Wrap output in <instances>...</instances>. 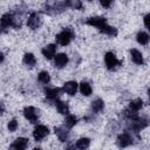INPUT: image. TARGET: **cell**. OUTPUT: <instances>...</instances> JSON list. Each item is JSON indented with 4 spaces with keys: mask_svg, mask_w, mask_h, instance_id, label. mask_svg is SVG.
<instances>
[{
    "mask_svg": "<svg viewBox=\"0 0 150 150\" xmlns=\"http://www.w3.org/2000/svg\"><path fill=\"white\" fill-rule=\"evenodd\" d=\"M83 22L86 25H89V26L97 28L101 33L107 34L109 36H116L117 35V29L112 26H109L107 23V19L103 16H91V18L86 19Z\"/></svg>",
    "mask_w": 150,
    "mask_h": 150,
    "instance_id": "obj_1",
    "label": "cell"
},
{
    "mask_svg": "<svg viewBox=\"0 0 150 150\" xmlns=\"http://www.w3.org/2000/svg\"><path fill=\"white\" fill-rule=\"evenodd\" d=\"M11 27L18 29L21 27V19L18 18L15 15V13L8 12L5 13L1 18H0V33H5L7 32Z\"/></svg>",
    "mask_w": 150,
    "mask_h": 150,
    "instance_id": "obj_2",
    "label": "cell"
},
{
    "mask_svg": "<svg viewBox=\"0 0 150 150\" xmlns=\"http://www.w3.org/2000/svg\"><path fill=\"white\" fill-rule=\"evenodd\" d=\"M66 5L63 1L49 0L43 5V12L48 14H60L66 9Z\"/></svg>",
    "mask_w": 150,
    "mask_h": 150,
    "instance_id": "obj_3",
    "label": "cell"
},
{
    "mask_svg": "<svg viewBox=\"0 0 150 150\" xmlns=\"http://www.w3.org/2000/svg\"><path fill=\"white\" fill-rule=\"evenodd\" d=\"M75 38V33L70 27H67L62 29L60 33L56 34V42L61 46H67L71 42V40Z\"/></svg>",
    "mask_w": 150,
    "mask_h": 150,
    "instance_id": "obj_4",
    "label": "cell"
},
{
    "mask_svg": "<svg viewBox=\"0 0 150 150\" xmlns=\"http://www.w3.org/2000/svg\"><path fill=\"white\" fill-rule=\"evenodd\" d=\"M104 62H105V66L109 70H114L116 67L121 66L122 62L117 59V56L112 53V52H107L105 55H104Z\"/></svg>",
    "mask_w": 150,
    "mask_h": 150,
    "instance_id": "obj_5",
    "label": "cell"
},
{
    "mask_svg": "<svg viewBox=\"0 0 150 150\" xmlns=\"http://www.w3.org/2000/svg\"><path fill=\"white\" fill-rule=\"evenodd\" d=\"M130 122H129V125H128V128L129 129H131L132 131H135V132H138V131H141L142 129H144L146 125H148V120H145V118H142V117H137V118H135V120H129Z\"/></svg>",
    "mask_w": 150,
    "mask_h": 150,
    "instance_id": "obj_6",
    "label": "cell"
},
{
    "mask_svg": "<svg viewBox=\"0 0 150 150\" xmlns=\"http://www.w3.org/2000/svg\"><path fill=\"white\" fill-rule=\"evenodd\" d=\"M23 116L26 120H28L30 123H36L39 120V110L32 105L23 108Z\"/></svg>",
    "mask_w": 150,
    "mask_h": 150,
    "instance_id": "obj_7",
    "label": "cell"
},
{
    "mask_svg": "<svg viewBox=\"0 0 150 150\" xmlns=\"http://www.w3.org/2000/svg\"><path fill=\"white\" fill-rule=\"evenodd\" d=\"M48 134H49V129H48V127H46L43 124L36 125L33 130V137L36 142H41L46 136H48Z\"/></svg>",
    "mask_w": 150,
    "mask_h": 150,
    "instance_id": "obj_8",
    "label": "cell"
},
{
    "mask_svg": "<svg viewBox=\"0 0 150 150\" xmlns=\"http://www.w3.org/2000/svg\"><path fill=\"white\" fill-rule=\"evenodd\" d=\"M132 141H134V138L129 132H122L117 136L116 143L120 148H125V146H129L130 144H132Z\"/></svg>",
    "mask_w": 150,
    "mask_h": 150,
    "instance_id": "obj_9",
    "label": "cell"
},
{
    "mask_svg": "<svg viewBox=\"0 0 150 150\" xmlns=\"http://www.w3.org/2000/svg\"><path fill=\"white\" fill-rule=\"evenodd\" d=\"M27 26L30 28V29H38L40 26H41V18L38 13L33 12L28 15V19H27Z\"/></svg>",
    "mask_w": 150,
    "mask_h": 150,
    "instance_id": "obj_10",
    "label": "cell"
},
{
    "mask_svg": "<svg viewBox=\"0 0 150 150\" xmlns=\"http://www.w3.org/2000/svg\"><path fill=\"white\" fill-rule=\"evenodd\" d=\"M68 61H69L68 55L64 54V53H59V54H56V55L54 56V66H55L56 68H59V69L66 67L67 63H68Z\"/></svg>",
    "mask_w": 150,
    "mask_h": 150,
    "instance_id": "obj_11",
    "label": "cell"
},
{
    "mask_svg": "<svg viewBox=\"0 0 150 150\" xmlns=\"http://www.w3.org/2000/svg\"><path fill=\"white\" fill-rule=\"evenodd\" d=\"M41 53H42V55H43L47 60H52V59L55 56V54H56V45H54V43L47 45L46 47L42 48Z\"/></svg>",
    "mask_w": 150,
    "mask_h": 150,
    "instance_id": "obj_12",
    "label": "cell"
},
{
    "mask_svg": "<svg viewBox=\"0 0 150 150\" xmlns=\"http://www.w3.org/2000/svg\"><path fill=\"white\" fill-rule=\"evenodd\" d=\"M77 88H79L77 82H75V81H68V82H66V83L63 84L62 91H64L66 94H68V95L73 96V95H75V94H76Z\"/></svg>",
    "mask_w": 150,
    "mask_h": 150,
    "instance_id": "obj_13",
    "label": "cell"
},
{
    "mask_svg": "<svg viewBox=\"0 0 150 150\" xmlns=\"http://www.w3.org/2000/svg\"><path fill=\"white\" fill-rule=\"evenodd\" d=\"M54 131H55L57 138H59L61 142L68 141L69 131H68V128H67L66 125H63V127H55V128H54Z\"/></svg>",
    "mask_w": 150,
    "mask_h": 150,
    "instance_id": "obj_14",
    "label": "cell"
},
{
    "mask_svg": "<svg viewBox=\"0 0 150 150\" xmlns=\"http://www.w3.org/2000/svg\"><path fill=\"white\" fill-rule=\"evenodd\" d=\"M28 145V138H25V137H18L12 144H11V148L12 149H16V150H23L26 149Z\"/></svg>",
    "mask_w": 150,
    "mask_h": 150,
    "instance_id": "obj_15",
    "label": "cell"
},
{
    "mask_svg": "<svg viewBox=\"0 0 150 150\" xmlns=\"http://www.w3.org/2000/svg\"><path fill=\"white\" fill-rule=\"evenodd\" d=\"M61 91H62V89H60V88H46L45 89V95L48 100L55 101V100H57Z\"/></svg>",
    "mask_w": 150,
    "mask_h": 150,
    "instance_id": "obj_16",
    "label": "cell"
},
{
    "mask_svg": "<svg viewBox=\"0 0 150 150\" xmlns=\"http://www.w3.org/2000/svg\"><path fill=\"white\" fill-rule=\"evenodd\" d=\"M55 107L57 112L62 114V115H67L69 112V105L67 102L61 101V100H55Z\"/></svg>",
    "mask_w": 150,
    "mask_h": 150,
    "instance_id": "obj_17",
    "label": "cell"
},
{
    "mask_svg": "<svg viewBox=\"0 0 150 150\" xmlns=\"http://www.w3.org/2000/svg\"><path fill=\"white\" fill-rule=\"evenodd\" d=\"M130 56H131V60L136 63V64H143L144 63V60H143V55L139 50L137 49H131L130 50Z\"/></svg>",
    "mask_w": 150,
    "mask_h": 150,
    "instance_id": "obj_18",
    "label": "cell"
},
{
    "mask_svg": "<svg viewBox=\"0 0 150 150\" xmlns=\"http://www.w3.org/2000/svg\"><path fill=\"white\" fill-rule=\"evenodd\" d=\"M103 109H104V102H103V100L96 98V100H94V101L91 102V111H93V112L98 114V112H101Z\"/></svg>",
    "mask_w": 150,
    "mask_h": 150,
    "instance_id": "obj_19",
    "label": "cell"
},
{
    "mask_svg": "<svg viewBox=\"0 0 150 150\" xmlns=\"http://www.w3.org/2000/svg\"><path fill=\"white\" fill-rule=\"evenodd\" d=\"M22 61H23V63H25L26 66H28V67H34V66L36 64V59H35V56H34L33 53H26V54L23 55Z\"/></svg>",
    "mask_w": 150,
    "mask_h": 150,
    "instance_id": "obj_20",
    "label": "cell"
},
{
    "mask_svg": "<svg viewBox=\"0 0 150 150\" xmlns=\"http://www.w3.org/2000/svg\"><path fill=\"white\" fill-rule=\"evenodd\" d=\"M64 5L67 8H73V9H82L83 5L81 0H63Z\"/></svg>",
    "mask_w": 150,
    "mask_h": 150,
    "instance_id": "obj_21",
    "label": "cell"
},
{
    "mask_svg": "<svg viewBox=\"0 0 150 150\" xmlns=\"http://www.w3.org/2000/svg\"><path fill=\"white\" fill-rule=\"evenodd\" d=\"M149 34L146 33V32H138L137 33V35H136V40H137V42L139 43V45H142V46H145V45H148V42H149Z\"/></svg>",
    "mask_w": 150,
    "mask_h": 150,
    "instance_id": "obj_22",
    "label": "cell"
},
{
    "mask_svg": "<svg viewBox=\"0 0 150 150\" xmlns=\"http://www.w3.org/2000/svg\"><path fill=\"white\" fill-rule=\"evenodd\" d=\"M79 88H80V91H81V94H82V95H84V96H89V95L93 93L91 86H90L88 82H86V81H82V82L80 83Z\"/></svg>",
    "mask_w": 150,
    "mask_h": 150,
    "instance_id": "obj_23",
    "label": "cell"
},
{
    "mask_svg": "<svg viewBox=\"0 0 150 150\" xmlns=\"http://www.w3.org/2000/svg\"><path fill=\"white\" fill-rule=\"evenodd\" d=\"M142 107H143V101H142L141 98H136V100L130 101V103H129V105H128V108L131 109V110H134V111L141 110Z\"/></svg>",
    "mask_w": 150,
    "mask_h": 150,
    "instance_id": "obj_24",
    "label": "cell"
},
{
    "mask_svg": "<svg viewBox=\"0 0 150 150\" xmlns=\"http://www.w3.org/2000/svg\"><path fill=\"white\" fill-rule=\"evenodd\" d=\"M89 145H90V139H89L88 137H82V138H79V139L76 141V144H75V146H76L77 149H81V150L87 149Z\"/></svg>",
    "mask_w": 150,
    "mask_h": 150,
    "instance_id": "obj_25",
    "label": "cell"
},
{
    "mask_svg": "<svg viewBox=\"0 0 150 150\" xmlns=\"http://www.w3.org/2000/svg\"><path fill=\"white\" fill-rule=\"evenodd\" d=\"M38 80H39V82H41V83H43V84H48V83L50 82V75H49L48 71L42 70V71L39 73Z\"/></svg>",
    "mask_w": 150,
    "mask_h": 150,
    "instance_id": "obj_26",
    "label": "cell"
},
{
    "mask_svg": "<svg viewBox=\"0 0 150 150\" xmlns=\"http://www.w3.org/2000/svg\"><path fill=\"white\" fill-rule=\"evenodd\" d=\"M76 123H77V117L74 116V115H68V114H67V116H66V118H64V125H66L68 129H70V128H73Z\"/></svg>",
    "mask_w": 150,
    "mask_h": 150,
    "instance_id": "obj_27",
    "label": "cell"
},
{
    "mask_svg": "<svg viewBox=\"0 0 150 150\" xmlns=\"http://www.w3.org/2000/svg\"><path fill=\"white\" fill-rule=\"evenodd\" d=\"M18 121L15 120V118H13V120H11L9 122H8V125H7V128H8V130L11 131V132H14L16 129H18Z\"/></svg>",
    "mask_w": 150,
    "mask_h": 150,
    "instance_id": "obj_28",
    "label": "cell"
},
{
    "mask_svg": "<svg viewBox=\"0 0 150 150\" xmlns=\"http://www.w3.org/2000/svg\"><path fill=\"white\" fill-rule=\"evenodd\" d=\"M98 1H100L101 6L104 7V8H109L111 6V4H112V0H98Z\"/></svg>",
    "mask_w": 150,
    "mask_h": 150,
    "instance_id": "obj_29",
    "label": "cell"
},
{
    "mask_svg": "<svg viewBox=\"0 0 150 150\" xmlns=\"http://www.w3.org/2000/svg\"><path fill=\"white\" fill-rule=\"evenodd\" d=\"M149 19H150V14H146V15L144 16V26H145L146 29H150V28H149Z\"/></svg>",
    "mask_w": 150,
    "mask_h": 150,
    "instance_id": "obj_30",
    "label": "cell"
},
{
    "mask_svg": "<svg viewBox=\"0 0 150 150\" xmlns=\"http://www.w3.org/2000/svg\"><path fill=\"white\" fill-rule=\"evenodd\" d=\"M4 59H5V56H4V54H2L1 52H0V63H1L2 61H4Z\"/></svg>",
    "mask_w": 150,
    "mask_h": 150,
    "instance_id": "obj_31",
    "label": "cell"
},
{
    "mask_svg": "<svg viewBox=\"0 0 150 150\" xmlns=\"http://www.w3.org/2000/svg\"><path fill=\"white\" fill-rule=\"evenodd\" d=\"M2 110H4V108H2V105H1V104H0V114H1V112H2Z\"/></svg>",
    "mask_w": 150,
    "mask_h": 150,
    "instance_id": "obj_32",
    "label": "cell"
},
{
    "mask_svg": "<svg viewBox=\"0 0 150 150\" xmlns=\"http://www.w3.org/2000/svg\"><path fill=\"white\" fill-rule=\"evenodd\" d=\"M88 1H93V0H88Z\"/></svg>",
    "mask_w": 150,
    "mask_h": 150,
    "instance_id": "obj_33",
    "label": "cell"
}]
</instances>
